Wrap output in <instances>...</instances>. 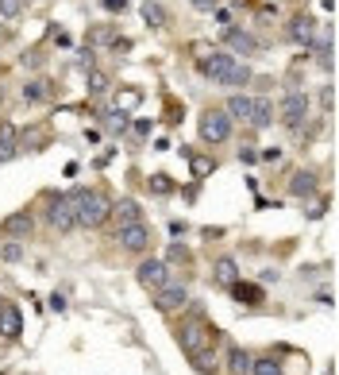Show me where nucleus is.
Masks as SVG:
<instances>
[{
  "instance_id": "29",
  "label": "nucleus",
  "mask_w": 339,
  "mask_h": 375,
  "mask_svg": "<svg viewBox=\"0 0 339 375\" xmlns=\"http://www.w3.org/2000/svg\"><path fill=\"white\" fill-rule=\"evenodd\" d=\"M231 294H235L239 302H262V290L259 287H247V282H235V287H231Z\"/></svg>"
},
{
  "instance_id": "27",
  "label": "nucleus",
  "mask_w": 339,
  "mask_h": 375,
  "mask_svg": "<svg viewBox=\"0 0 339 375\" xmlns=\"http://www.w3.org/2000/svg\"><path fill=\"white\" fill-rule=\"evenodd\" d=\"M143 20L151 23V28H162V23H166V12H162L159 0H147V4H143Z\"/></svg>"
},
{
  "instance_id": "10",
  "label": "nucleus",
  "mask_w": 339,
  "mask_h": 375,
  "mask_svg": "<svg viewBox=\"0 0 339 375\" xmlns=\"http://www.w3.org/2000/svg\"><path fill=\"white\" fill-rule=\"evenodd\" d=\"M135 279L143 282L147 290H159L162 282L170 279V267H166V259H143V263H139V271H135Z\"/></svg>"
},
{
  "instance_id": "44",
  "label": "nucleus",
  "mask_w": 339,
  "mask_h": 375,
  "mask_svg": "<svg viewBox=\"0 0 339 375\" xmlns=\"http://www.w3.org/2000/svg\"><path fill=\"white\" fill-rule=\"evenodd\" d=\"M0 97H4V81H0Z\"/></svg>"
},
{
  "instance_id": "43",
  "label": "nucleus",
  "mask_w": 339,
  "mask_h": 375,
  "mask_svg": "<svg viewBox=\"0 0 339 375\" xmlns=\"http://www.w3.org/2000/svg\"><path fill=\"white\" fill-rule=\"evenodd\" d=\"M4 39H8V35H4V23H0V43H4Z\"/></svg>"
},
{
  "instance_id": "23",
  "label": "nucleus",
  "mask_w": 339,
  "mask_h": 375,
  "mask_svg": "<svg viewBox=\"0 0 339 375\" xmlns=\"http://www.w3.org/2000/svg\"><path fill=\"white\" fill-rule=\"evenodd\" d=\"M139 101H143V93H139L135 85H123V89H116V112H131V109H139Z\"/></svg>"
},
{
  "instance_id": "30",
  "label": "nucleus",
  "mask_w": 339,
  "mask_h": 375,
  "mask_svg": "<svg viewBox=\"0 0 339 375\" xmlns=\"http://www.w3.org/2000/svg\"><path fill=\"white\" fill-rule=\"evenodd\" d=\"M104 128H109L112 136L128 132V112H109V117H104Z\"/></svg>"
},
{
  "instance_id": "2",
  "label": "nucleus",
  "mask_w": 339,
  "mask_h": 375,
  "mask_svg": "<svg viewBox=\"0 0 339 375\" xmlns=\"http://www.w3.org/2000/svg\"><path fill=\"white\" fill-rule=\"evenodd\" d=\"M73 209H78V225L81 228H97L109 221L112 201L101 190H73Z\"/></svg>"
},
{
  "instance_id": "14",
  "label": "nucleus",
  "mask_w": 339,
  "mask_h": 375,
  "mask_svg": "<svg viewBox=\"0 0 339 375\" xmlns=\"http://www.w3.org/2000/svg\"><path fill=\"white\" fill-rule=\"evenodd\" d=\"M16 151H20V124L4 120V124H0V162L16 159Z\"/></svg>"
},
{
  "instance_id": "32",
  "label": "nucleus",
  "mask_w": 339,
  "mask_h": 375,
  "mask_svg": "<svg viewBox=\"0 0 339 375\" xmlns=\"http://www.w3.org/2000/svg\"><path fill=\"white\" fill-rule=\"evenodd\" d=\"M89 89H93V93H104V89H109V78H104L101 70H89Z\"/></svg>"
},
{
  "instance_id": "28",
  "label": "nucleus",
  "mask_w": 339,
  "mask_h": 375,
  "mask_svg": "<svg viewBox=\"0 0 339 375\" xmlns=\"http://www.w3.org/2000/svg\"><path fill=\"white\" fill-rule=\"evenodd\" d=\"M23 16V0H0V20L4 23H16Z\"/></svg>"
},
{
  "instance_id": "36",
  "label": "nucleus",
  "mask_w": 339,
  "mask_h": 375,
  "mask_svg": "<svg viewBox=\"0 0 339 375\" xmlns=\"http://www.w3.org/2000/svg\"><path fill=\"white\" fill-rule=\"evenodd\" d=\"M320 105H324V109H332V105H335V89H332V85H324V93H320Z\"/></svg>"
},
{
  "instance_id": "16",
  "label": "nucleus",
  "mask_w": 339,
  "mask_h": 375,
  "mask_svg": "<svg viewBox=\"0 0 339 375\" xmlns=\"http://www.w3.org/2000/svg\"><path fill=\"white\" fill-rule=\"evenodd\" d=\"M316 170H297L293 178H289V194H293V198H312V194H316Z\"/></svg>"
},
{
  "instance_id": "11",
  "label": "nucleus",
  "mask_w": 339,
  "mask_h": 375,
  "mask_svg": "<svg viewBox=\"0 0 339 375\" xmlns=\"http://www.w3.org/2000/svg\"><path fill=\"white\" fill-rule=\"evenodd\" d=\"M189 356V364H193L201 375H216L220 368V345L212 340V345H201V348H193V352H185Z\"/></svg>"
},
{
  "instance_id": "7",
  "label": "nucleus",
  "mask_w": 339,
  "mask_h": 375,
  "mask_svg": "<svg viewBox=\"0 0 339 375\" xmlns=\"http://www.w3.org/2000/svg\"><path fill=\"white\" fill-rule=\"evenodd\" d=\"M309 117V93L293 89V93L282 97V124L285 128H301V120Z\"/></svg>"
},
{
  "instance_id": "31",
  "label": "nucleus",
  "mask_w": 339,
  "mask_h": 375,
  "mask_svg": "<svg viewBox=\"0 0 339 375\" xmlns=\"http://www.w3.org/2000/svg\"><path fill=\"white\" fill-rule=\"evenodd\" d=\"M151 190H154V194H170V190H173V178H170V174H154V178H151Z\"/></svg>"
},
{
  "instance_id": "33",
  "label": "nucleus",
  "mask_w": 339,
  "mask_h": 375,
  "mask_svg": "<svg viewBox=\"0 0 339 375\" xmlns=\"http://www.w3.org/2000/svg\"><path fill=\"white\" fill-rule=\"evenodd\" d=\"M324 209H328V201L316 198V201H309V206H304V217H309V221H316V217H324Z\"/></svg>"
},
{
  "instance_id": "4",
  "label": "nucleus",
  "mask_w": 339,
  "mask_h": 375,
  "mask_svg": "<svg viewBox=\"0 0 339 375\" xmlns=\"http://www.w3.org/2000/svg\"><path fill=\"white\" fill-rule=\"evenodd\" d=\"M47 221H51L58 232H73V228H78V209H73V194H58V198H51V213H47Z\"/></svg>"
},
{
  "instance_id": "6",
  "label": "nucleus",
  "mask_w": 339,
  "mask_h": 375,
  "mask_svg": "<svg viewBox=\"0 0 339 375\" xmlns=\"http://www.w3.org/2000/svg\"><path fill=\"white\" fill-rule=\"evenodd\" d=\"M285 39H289V43H297V47H309V51H312V43H316V20H312L309 12L293 16V20L285 23Z\"/></svg>"
},
{
  "instance_id": "41",
  "label": "nucleus",
  "mask_w": 339,
  "mask_h": 375,
  "mask_svg": "<svg viewBox=\"0 0 339 375\" xmlns=\"http://www.w3.org/2000/svg\"><path fill=\"white\" fill-rule=\"evenodd\" d=\"M282 159V151H266V155H259V162H278Z\"/></svg>"
},
{
  "instance_id": "40",
  "label": "nucleus",
  "mask_w": 339,
  "mask_h": 375,
  "mask_svg": "<svg viewBox=\"0 0 339 375\" xmlns=\"http://www.w3.org/2000/svg\"><path fill=\"white\" fill-rule=\"evenodd\" d=\"M181 198H185L189 206H193V201H197V182H193V186H185V190H181Z\"/></svg>"
},
{
  "instance_id": "25",
  "label": "nucleus",
  "mask_w": 339,
  "mask_h": 375,
  "mask_svg": "<svg viewBox=\"0 0 339 375\" xmlns=\"http://www.w3.org/2000/svg\"><path fill=\"white\" fill-rule=\"evenodd\" d=\"M31 228H35V225H31L27 213H12V217L4 221V236H27Z\"/></svg>"
},
{
  "instance_id": "42",
  "label": "nucleus",
  "mask_w": 339,
  "mask_h": 375,
  "mask_svg": "<svg viewBox=\"0 0 339 375\" xmlns=\"http://www.w3.org/2000/svg\"><path fill=\"white\" fill-rule=\"evenodd\" d=\"M197 8H201V12H212V8H216V0H193Z\"/></svg>"
},
{
  "instance_id": "19",
  "label": "nucleus",
  "mask_w": 339,
  "mask_h": 375,
  "mask_svg": "<svg viewBox=\"0 0 339 375\" xmlns=\"http://www.w3.org/2000/svg\"><path fill=\"white\" fill-rule=\"evenodd\" d=\"M181 155L189 159V167H193V174H197V178H209L212 170H216V159H212V155H204V151H189V148H185Z\"/></svg>"
},
{
  "instance_id": "34",
  "label": "nucleus",
  "mask_w": 339,
  "mask_h": 375,
  "mask_svg": "<svg viewBox=\"0 0 339 375\" xmlns=\"http://www.w3.org/2000/svg\"><path fill=\"white\" fill-rule=\"evenodd\" d=\"M51 35H54V43H58V47H73L70 31H62V28H51Z\"/></svg>"
},
{
  "instance_id": "9",
  "label": "nucleus",
  "mask_w": 339,
  "mask_h": 375,
  "mask_svg": "<svg viewBox=\"0 0 339 375\" xmlns=\"http://www.w3.org/2000/svg\"><path fill=\"white\" fill-rule=\"evenodd\" d=\"M109 221L116 225V232H120V228L143 221V209H139V201H135V198H120V201H116V206L109 209Z\"/></svg>"
},
{
  "instance_id": "17",
  "label": "nucleus",
  "mask_w": 339,
  "mask_h": 375,
  "mask_svg": "<svg viewBox=\"0 0 339 375\" xmlns=\"http://www.w3.org/2000/svg\"><path fill=\"white\" fill-rule=\"evenodd\" d=\"M212 279H216L220 282V287H235V282H239V267H235V259H216V267H212Z\"/></svg>"
},
{
  "instance_id": "15",
  "label": "nucleus",
  "mask_w": 339,
  "mask_h": 375,
  "mask_svg": "<svg viewBox=\"0 0 339 375\" xmlns=\"http://www.w3.org/2000/svg\"><path fill=\"white\" fill-rule=\"evenodd\" d=\"M247 124L254 128V132H266L270 124H274V105L266 101V97H254V109H251V120Z\"/></svg>"
},
{
  "instance_id": "1",
  "label": "nucleus",
  "mask_w": 339,
  "mask_h": 375,
  "mask_svg": "<svg viewBox=\"0 0 339 375\" xmlns=\"http://www.w3.org/2000/svg\"><path fill=\"white\" fill-rule=\"evenodd\" d=\"M197 70H201V78L216 81V85H231V89H239V85L251 81V66H243V62H239L235 54H228V51H209Z\"/></svg>"
},
{
  "instance_id": "20",
  "label": "nucleus",
  "mask_w": 339,
  "mask_h": 375,
  "mask_svg": "<svg viewBox=\"0 0 339 375\" xmlns=\"http://www.w3.org/2000/svg\"><path fill=\"white\" fill-rule=\"evenodd\" d=\"M220 39H224L228 47H235V51H243V54H254V51H259V43H254V39L247 35V31H239V28H228Z\"/></svg>"
},
{
  "instance_id": "26",
  "label": "nucleus",
  "mask_w": 339,
  "mask_h": 375,
  "mask_svg": "<svg viewBox=\"0 0 339 375\" xmlns=\"http://www.w3.org/2000/svg\"><path fill=\"white\" fill-rule=\"evenodd\" d=\"M247 375H285L282 364L274 360V356H259V360H251V371Z\"/></svg>"
},
{
  "instance_id": "24",
  "label": "nucleus",
  "mask_w": 339,
  "mask_h": 375,
  "mask_svg": "<svg viewBox=\"0 0 339 375\" xmlns=\"http://www.w3.org/2000/svg\"><path fill=\"white\" fill-rule=\"evenodd\" d=\"M47 93H51V85H47L43 78H35V81H27V85H23V101L27 105H39V101H47Z\"/></svg>"
},
{
  "instance_id": "18",
  "label": "nucleus",
  "mask_w": 339,
  "mask_h": 375,
  "mask_svg": "<svg viewBox=\"0 0 339 375\" xmlns=\"http://www.w3.org/2000/svg\"><path fill=\"white\" fill-rule=\"evenodd\" d=\"M251 109H254V97H247V93H235V97H228V117L231 120H243V124H247V120H251Z\"/></svg>"
},
{
  "instance_id": "37",
  "label": "nucleus",
  "mask_w": 339,
  "mask_h": 375,
  "mask_svg": "<svg viewBox=\"0 0 339 375\" xmlns=\"http://www.w3.org/2000/svg\"><path fill=\"white\" fill-rule=\"evenodd\" d=\"M239 162H247V167H251V162H259V151H254V148H243V151H239Z\"/></svg>"
},
{
  "instance_id": "3",
  "label": "nucleus",
  "mask_w": 339,
  "mask_h": 375,
  "mask_svg": "<svg viewBox=\"0 0 339 375\" xmlns=\"http://www.w3.org/2000/svg\"><path fill=\"white\" fill-rule=\"evenodd\" d=\"M197 124H201V140H204V143H228L235 120H231L224 109H204Z\"/></svg>"
},
{
  "instance_id": "21",
  "label": "nucleus",
  "mask_w": 339,
  "mask_h": 375,
  "mask_svg": "<svg viewBox=\"0 0 339 375\" xmlns=\"http://www.w3.org/2000/svg\"><path fill=\"white\" fill-rule=\"evenodd\" d=\"M247 371H251V352L231 345L228 348V375H247Z\"/></svg>"
},
{
  "instance_id": "35",
  "label": "nucleus",
  "mask_w": 339,
  "mask_h": 375,
  "mask_svg": "<svg viewBox=\"0 0 339 375\" xmlns=\"http://www.w3.org/2000/svg\"><path fill=\"white\" fill-rule=\"evenodd\" d=\"M4 259H12V263H16V259H23V248H20V244H4Z\"/></svg>"
},
{
  "instance_id": "8",
  "label": "nucleus",
  "mask_w": 339,
  "mask_h": 375,
  "mask_svg": "<svg viewBox=\"0 0 339 375\" xmlns=\"http://www.w3.org/2000/svg\"><path fill=\"white\" fill-rule=\"evenodd\" d=\"M212 340H216V333L209 329V321H204L201 314L189 321V329H181V348H185V352H193V348H201V345H212Z\"/></svg>"
},
{
  "instance_id": "39",
  "label": "nucleus",
  "mask_w": 339,
  "mask_h": 375,
  "mask_svg": "<svg viewBox=\"0 0 339 375\" xmlns=\"http://www.w3.org/2000/svg\"><path fill=\"white\" fill-rule=\"evenodd\" d=\"M151 128H154L151 120H139V124H135V136H151Z\"/></svg>"
},
{
  "instance_id": "5",
  "label": "nucleus",
  "mask_w": 339,
  "mask_h": 375,
  "mask_svg": "<svg viewBox=\"0 0 339 375\" xmlns=\"http://www.w3.org/2000/svg\"><path fill=\"white\" fill-rule=\"evenodd\" d=\"M189 302V287L181 279H166L159 290H154V306L162 309V314H173V309H181Z\"/></svg>"
},
{
  "instance_id": "13",
  "label": "nucleus",
  "mask_w": 339,
  "mask_h": 375,
  "mask_svg": "<svg viewBox=\"0 0 339 375\" xmlns=\"http://www.w3.org/2000/svg\"><path fill=\"white\" fill-rule=\"evenodd\" d=\"M0 337H8V340H20L23 337V314L12 306V302L0 306Z\"/></svg>"
},
{
  "instance_id": "38",
  "label": "nucleus",
  "mask_w": 339,
  "mask_h": 375,
  "mask_svg": "<svg viewBox=\"0 0 339 375\" xmlns=\"http://www.w3.org/2000/svg\"><path fill=\"white\" fill-rule=\"evenodd\" d=\"M104 8H109V12H123V8H128V0H104Z\"/></svg>"
},
{
  "instance_id": "22",
  "label": "nucleus",
  "mask_w": 339,
  "mask_h": 375,
  "mask_svg": "<svg viewBox=\"0 0 339 375\" xmlns=\"http://www.w3.org/2000/svg\"><path fill=\"white\" fill-rule=\"evenodd\" d=\"M116 43H120V31L109 28V23H101V28L89 31V47H101L104 51V47H116Z\"/></svg>"
},
{
  "instance_id": "12",
  "label": "nucleus",
  "mask_w": 339,
  "mask_h": 375,
  "mask_svg": "<svg viewBox=\"0 0 339 375\" xmlns=\"http://www.w3.org/2000/svg\"><path fill=\"white\" fill-rule=\"evenodd\" d=\"M116 236H120V248H123V251H147V244H151V232H147V225H143V221L120 228Z\"/></svg>"
}]
</instances>
